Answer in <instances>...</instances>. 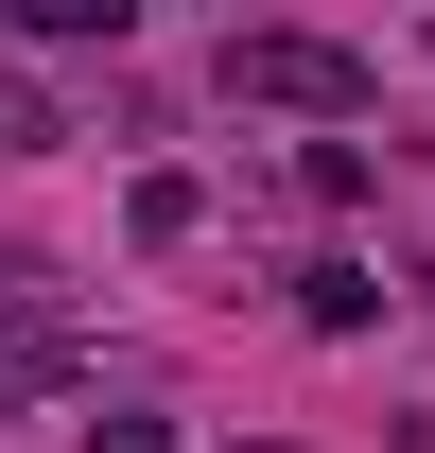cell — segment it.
I'll return each instance as SVG.
<instances>
[{"label": "cell", "instance_id": "1", "mask_svg": "<svg viewBox=\"0 0 435 453\" xmlns=\"http://www.w3.org/2000/svg\"><path fill=\"white\" fill-rule=\"evenodd\" d=\"M383 70L348 35H226V105H296V122H366Z\"/></svg>", "mask_w": 435, "mask_h": 453}, {"label": "cell", "instance_id": "2", "mask_svg": "<svg viewBox=\"0 0 435 453\" xmlns=\"http://www.w3.org/2000/svg\"><path fill=\"white\" fill-rule=\"evenodd\" d=\"M70 366H88V314H53V296L0 262V418H18V401H53Z\"/></svg>", "mask_w": 435, "mask_h": 453}, {"label": "cell", "instance_id": "3", "mask_svg": "<svg viewBox=\"0 0 435 453\" xmlns=\"http://www.w3.org/2000/svg\"><path fill=\"white\" fill-rule=\"evenodd\" d=\"M122 226H140V244H192V226H210V192H192V174H140V210H122Z\"/></svg>", "mask_w": 435, "mask_h": 453}, {"label": "cell", "instance_id": "4", "mask_svg": "<svg viewBox=\"0 0 435 453\" xmlns=\"http://www.w3.org/2000/svg\"><path fill=\"white\" fill-rule=\"evenodd\" d=\"M296 314H314V332H366V314H383V280H366V262H314V296H296Z\"/></svg>", "mask_w": 435, "mask_h": 453}]
</instances>
